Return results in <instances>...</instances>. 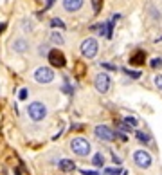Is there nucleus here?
Segmentation results:
<instances>
[{"label":"nucleus","mask_w":162,"mask_h":175,"mask_svg":"<svg viewBox=\"0 0 162 175\" xmlns=\"http://www.w3.org/2000/svg\"><path fill=\"white\" fill-rule=\"evenodd\" d=\"M70 148H72V152H74L76 155H79V157H86L90 154V143H88L86 139H83V137L72 139V141H70Z\"/></svg>","instance_id":"obj_1"},{"label":"nucleus","mask_w":162,"mask_h":175,"mask_svg":"<svg viewBox=\"0 0 162 175\" xmlns=\"http://www.w3.org/2000/svg\"><path fill=\"white\" fill-rule=\"evenodd\" d=\"M27 114L33 121H41L43 117L47 116V107L40 103V101H33L29 107H27Z\"/></svg>","instance_id":"obj_2"},{"label":"nucleus","mask_w":162,"mask_h":175,"mask_svg":"<svg viewBox=\"0 0 162 175\" xmlns=\"http://www.w3.org/2000/svg\"><path fill=\"white\" fill-rule=\"evenodd\" d=\"M97 49H99V45H97V40L96 38H86L81 42V54L85 58L92 60L97 54Z\"/></svg>","instance_id":"obj_3"},{"label":"nucleus","mask_w":162,"mask_h":175,"mask_svg":"<svg viewBox=\"0 0 162 175\" xmlns=\"http://www.w3.org/2000/svg\"><path fill=\"white\" fill-rule=\"evenodd\" d=\"M94 87H96V90L97 92H108V89H110V76L106 74V72H99V74H96V78H94Z\"/></svg>","instance_id":"obj_4"},{"label":"nucleus","mask_w":162,"mask_h":175,"mask_svg":"<svg viewBox=\"0 0 162 175\" xmlns=\"http://www.w3.org/2000/svg\"><path fill=\"white\" fill-rule=\"evenodd\" d=\"M34 79H36L38 83H51V81L54 79V72H52V69H49V67H38V69L34 71Z\"/></svg>","instance_id":"obj_5"},{"label":"nucleus","mask_w":162,"mask_h":175,"mask_svg":"<svg viewBox=\"0 0 162 175\" xmlns=\"http://www.w3.org/2000/svg\"><path fill=\"white\" fill-rule=\"evenodd\" d=\"M133 162H135L139 168H150V164H151V155H150L148 152H144V150H137V152L133 154Z\"/></svg>","instance_id":"obj_6"},{"label":"nucleus","mask_w":162,"mask_h":175,"mask_svg":"<svg viewBox=\"0 0 162 175\" xmlns=\"http://www.w3.org/2000/svg\"><path fill=\"white\" fill-rule=\"evenodd\" d=\"M94 134H96V137H99L101 141H114L115 136H117V134H114V132H112V128H108V126H104V125L96 126Z\"/></svg>","instance_id":"obj_7"},{"label":"nucleus","mask_w":162,"mask_h":175,"mask_svg":"<svg viewBox=\"0 0 162 175\" xmlns=\"http://www.w3.org/2000/svg\"><path fill=\"white\" fill-rule=\"evenodd\" d=\"M49 61H51L54 67H65V56H63V53L58 51V49H52V51L49 53Z\"/></svg>","instance_id":"obj_8"},{"label":"nucleus","mask_w":162,"mask_h":175,"mask_svg":"<svg viewBox=\"0 0 162 175\" xmlns=\"http://www.w3.org/2000/svg\"><path fill=\"white\" fill-rule=\"evenodd\" d=\"M85 0H63V9L67 13H78L83 7Z\"/></svg>","instance_id":"obj_9"},{"label":"nucleus","mask_w":162,"mask_h":175,"mask_svg":"<svg viewBox=\"0 0 162 175\" xmlns=\"http://www.w3.org/2000/svg\"><path fill=\"white\" fill-rule=\"evenodd\" d=\"M11 47H13V51L15 53H25L27 51V47H29V43H27V40L25 38H16L13 43H11Z\"/></svg>","instance_id":"obj_10"},{"label":"nucleus","mask_w":162,"mask_h":175,"mask_svg":"<svg viewBox=\"0 0 162 175\" xmlns=\"http://www.w3.org/2000/svg\"><path fill=\"white\" fill-rule=\"evenodd\" d=\"M144 58H146V54H144V51H135L132 56H130V63L132 65H141V63H144Z\"/></svg>","instance_id":"obj_11"},{"label":"nucleus","mask_w":162,"mask_h":175,"mask_svg":"<svg viewBox=\"0 0 162 175\" xmlns=\"http://www.w3.org/2000/svg\"><path fill=\"white\" fill-rule=\"evenodd\" d=\"M76 168V164H74V161H70V159H61L60 161V170L61 172H72Z\"/></svg>","instance_id":"obj_12"},{"label":"nucleus","mask_w":162,"mask_h":175,"mask_svg":"<svg viewBox=\"0 0 162 175\" xmlns=\"http://www.w3.org/2000/svg\"><path fill=\"white\" fill-rule=\"evenodd\" d=\"M51 42H52L54 45H63L65 40H63V36H61L58 31H52V33H51Z\"/></svg>","instance_id":"obj_13"},{"label":"nucleus","mask_w":162,"mask_h":175,"mask_svg":"<svg viewBox=\"0 0 162 175\" xmlns=\"http://www.w3.org/2000/svg\"><path fill=\"white\" fill-rule=\"evenodd\" d=\"M92 162H94V166H103V164H104V157H103L101 154H96L94 159H92Z\"/></svg>","instance_id":"obj_14"},{"label":"nucleus","mask_w":162,"mask_h":175,"mask_svg":"<svg viewBox=\"0 0 162 175\" xmlns=\"http://www.w3.org/2000/svg\"><path fill=\"white\" fill-rule=\"evenodd\" d=\"M153 83H155V87L162 92V74H157V76L153 78Z\"/></svg>","instance_id":"obj_15"},{"label":"nucleus","mask_w":162,"mask_h":175,"mask_svg":"<svg viewBox=\"0 0 162 175\" xmlns=\"http://www.w3.org/2000/svg\"><path fill=\"white\" fill-rule=\"evenodd\" d=\"M51 25H52V27H60V29H65V24H63L60 18H52V20H51Z\"/></svg>","instance_id":"obj_16"},{"label":"nucleus","mask_w":162,"mask_h":175,"mask_svg":"<svg viewBox=\"0 0 162 175\" xmlns=\"http://www.w3.org/2000/svg\"><path fill=\"white\" fill-rule=\"evenodd\" d=\"M104 172H106V175H121L122 170H119V168H106Z\"/></svg>","instance_id":"obj_17"},{"label":"nucleus","mask_w":162,"mask_h":175,"mask_svg":"<svg viewBox=\"0 0 162 175\" xmlns=\"http://www.w3.org/2000/svg\"><path fill=\"white\" fill-rule=\"evenodd\" d=\"M124 123H126V125H128V126H137V119H135V117H126V119H124Z\"/></svg>","instance_id":"obj_18"},{"label":"nucleus","mask_w":162,"mask_h":175,"mask_svg":"<svg viewBox=\"0 0 162 175\" xmlns=\"http://www.w3.org/2000/svg\"><path fill=\"white\" fill-rule=\"evenodd\" d=\"M124 72H126L128 76H132V78H133V79L141 78V72H135V71H130V69H124Z\"/></svg>","instance_id":"obj_19"},{"label":"nucleus","mask_w":162,"mask_h":175,"mask_svg":"<svg viewBox=\"0 0 162 175\" xmlns=\"http://www.w3.org/2000/svg\"><path fill=\"white\" fill-rule=\"evenodd\" d=\"M137 139H139V141H144V143L150 141V137L146 136V134H142V132H137Z\"/></svg>","instance_id":"obj_20"},{"label":"nucleus","mask_w":162,"mask_h":175,"mask_svg":"<svg viewBox=\"0 0 162 175\" xmlns=\"http://www.w3.org/2000/svg\"><path fill=\"white\" fill-rule=\"evenodd\" d=\"M49 53H51V51H49V47H47L45 43H41V45H40V54H47V56H49Z\"/></svg>","instance_id":"obj_21"},{"label":"nucleus","mask_w":162,"mask_h":175,"mask_svg":"<svg viewBox=\"0 0 162 175\" xmlns=\"http://www.w3.org/2000/svg\"><path fill=\"white\" fill-rule=\"evenodd\" d=\"M101 65L104 67V69H108V71H117V67H115V65H110V63H106V61H103Z\"/></svg>","instance_id":"obj_22"},{"label":"nucleus","mask_w":162,"mask_h":175,"mask_svg":"<svg viewBox=\"0 0 162 175\" xmlns=\"http://www.w3.org/2000/svg\"><path fill=\"white\" fill-rule=\"evenodd\" d=\"M162 65V60L160 58H153L151 60V67H160Z\"/></svg>","instance_id":"obj_23"},{"label":"nucleus","mask_w":162,"mask_h":175,"mask_svg":"<svg viewBox=\"0 0 162 175\" xmlns=\"http://www.w3.org/2000/svg\"><path fill=\"white\" fill-rule=\"evenodd\" d=\"M76 71H78V74H83V71H86V67H85V65L79 61V63L76 65Z\"/></svg>","instance_id":"obj_24"},{"label":"nucleus","mask_w":162,"mask_h":175,"mask_svg":"<svg viewBox=\"0 0 162 175\" xmlns=\"http://www.w3.org/2000/svg\"><path fill=\"white\" fill-rule=\"evenodd\" d=\"M18 97H20V99H25V97H27V89H20V92H18Z\"/></svg>","instance_id":"obj_25"},{"label":"nucleus","mask_w":162,"mask_h":175,"mask_svg":"<svg viewBox=\"0 0 162 175\" xmlns=\"http://www.w3.org/2000/svg\"><path fill=\"white\" fill-rule=\"evenodd\" d=\"M81 173L83 175H99L97 172H90V170H81Z\"/></svg>","instance_id":"obj_26"},{"label":"nucleus","mask_w":162,"mask_h":175,"mask_svg":"<svg viewBox=\"0 0 162 175\" xmlns=\"http://www.w3.org/2000/svg\"><path fill=\"white\" fill-rule=\"evenodd\" d=\"M52 4H54V0H47V4H45V11H47V9H51V7H52Z\"/></svg>","instance_id":"obj_27"},{"label":"nucleus","mask_w":162,"mask_h":175,"mask_svg":"<svg viewBox=\"0 0 162 175\" xmlns=\"http://www.w3.org/2000/svg\"><path fill=\"white\" fill-rule=\"evenodd\" d=\"M4 29H5V24H0V33H2Z\"/></svg>","instance_id":"obj_28"},{"label":"nucleus","mask_w":162,"mask_h":175,"mask_svg":"<svg viewBox=\"0 0 162 175\" xmlns=\"http://www.w3.org/2000/svg\"><path fill=\"white\" fill-rule=\"evenodd\" d=\"M15 175H20V173H18V172H15Z\"/></svg>","instance_id":"obj_29"},{"label":"nucleus","mask_w":162,"mask_h":175,"mask_svg":"<svg viewBox=\"0 0 162 175\" xmlns=\"http://www.w3.org/2000/svg\"><path fill=\"white\" fill-rule=\"evenodd\" d=\"M122 175H126V173H122Z\"/></svg>","instance_id":"obj_30"}]
</instances>
